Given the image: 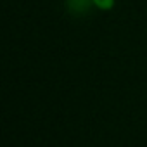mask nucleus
<instances>
[{"mask_svg": "<svg viewBox=\"0 0 147 147\" xmlns=\"http://www.w3.org/2000/svg\"><path fill=\"white\" fill-rule=\"evenodd\" d=\"M90 4L99 11H111L116 4V0H90Z\"/></svg>", "mask_w": 147, "mask_h": 147, "instance_id": "f257e3e1", "label": "nucleus"}]
</instances>
